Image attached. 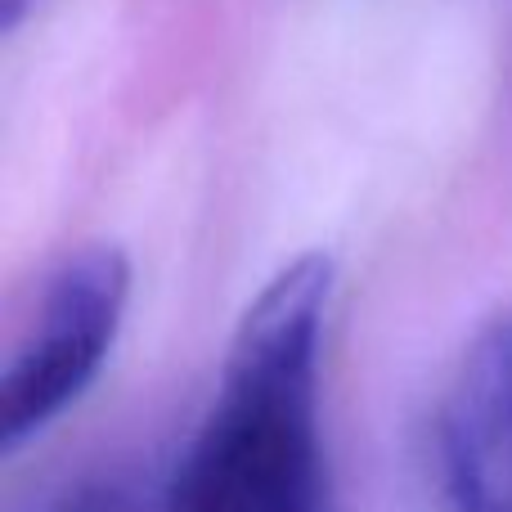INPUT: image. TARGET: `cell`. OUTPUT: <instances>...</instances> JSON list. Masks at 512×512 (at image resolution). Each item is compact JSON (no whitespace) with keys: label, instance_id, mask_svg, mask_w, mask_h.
<instances>
[{"label":"cell","instance_id":"7a4b0ae2","mask_svg":"<svg viewBox=\"0 0 512 512\" xmlns=\"http://www.w3.org/2000/svg\"><path fill=\"white\" fill-rule=\"evenodd\" d=\"M131 301V261L117 243L63 256L45 279L0 382V445L23 450L50 432L108 364Z\"/></svg>","mask_w":512,"mask_h":512},{"label":"cell","instance_id":"5b68a950","mask_svg":"<svg viewBox=\"0 0 512 512\" xmlns=\"http://www.w3.org/2000/svg\"><path fill=\"white\" fill-rule=\"evenodd\" d=\"M36 0H0V23H5V32H14L18 23L27 18V9H32Z\"/></svg>","mask_w":512,"mask_h":512},{"label":"cell","instance_id":"6da1fadb","mask_svg":"<svg viewBox=\"0 0 512 512\" xmlns=\"http://www.w3.org/2000/svg\"><path fill=\"white\" fill-rule=\"evenodd\" d=\"M333 283V256L301 252L248 301L162 512H337L319 423Z\"/></svg>","mask_w":512,"mask_h":512},{"label":"cell","instance_id":"3957f363","mask_svg":"<svg viewBox=\"0 0 512 512\" xmlns=\"http://www.w3.org/2000/svg\"><path fill=\"white\" fill-rule=\"evenodd\" d=\"M427 481L436 512H512V310L463 342L436 391Z\"/></svg>","mask_w":512,"mask_h":512},{"label":"cell","instance_id":"277c9868","mask_svg":"<svg viewBox=\"0 0 512 512\" xmlns=\"http://www.w3.org/2000/svg\"><path fill=\"white\" fill-rule=\"evenodd\" d=\"M54 512H122L117 495H104V490H81L77 499H63Z\"/></svg>","mask_w":512,"mask_h":512}]
</instances>
